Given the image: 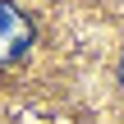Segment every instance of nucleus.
I'll use <instances>...</instances> for the list:
<instances>
[{
  "label": "nucleus",
  "mask_w": 124,
  "mask_h": 124,
  "mask_svg": "<svg viewBox=\"0 0 124 124\" xmlns=\"http://www.w3.org/2000/svg\"><path fill=\"white\" fill-rule=\"evenodd\" d=\"M32 37H37L32 18H28L18 5L0 0V64H14V60L32 46Z\"/></svg>",
  "instance_id": "nucleus-1"
},
{
  "label": "nucleus",
  "mask_w": 124,
  "mask_h": 124,
  "mask_svg": "<svg viewBox=\"0 0 124 124\" xmlns=\"http://www.w3.org/2000/svg\"><path fill=\"white\" fill-rule=\"evenodd\" d=\"M120 74H124V60H120Z\"/></svg>",
  "instance_id": "nucleus-2"
}]
</instances>
